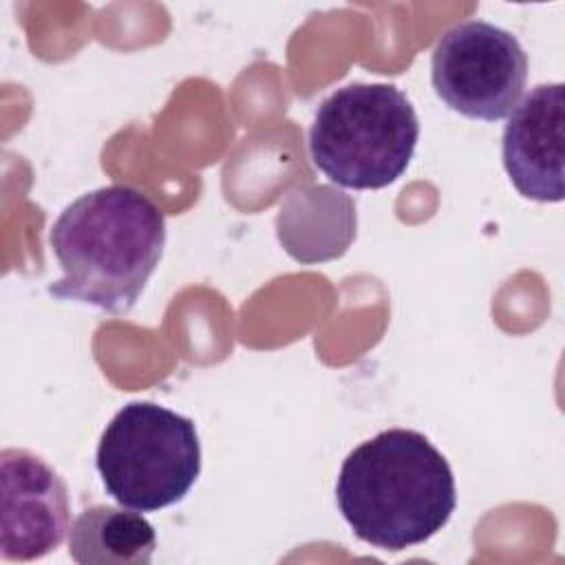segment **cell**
Returning <instances> with one entry per match:
<instances>
[{"instance_id": "obj_6", "label": "cell", "mask_w": 565, "mask_h": 565, "mask_svg": "<svg viewBox=\"0 0 565 565\" xmlns=\"http://www.w3.org/2000/svg\"><path fill=\"white\" fill-rule=\"evenodd\" d=\"M0 552L4 561L51 554L71 530L68 490L62 477L24 448L0 452Z\"/></svg>"}, {"instance_id": "obj_1", "label": "cell", "mask_w": 565, "mask_h": 565, "mask_svg": "<svg viewBox=\"0 0 565 565\" xmlns=\"http://www.w3.org/2000/svg\"><path fill=\"white\" fill-rule=\"evenodd\" d=\"M49 243L64 271L53 298L128 313L161 260L166 218L141 190L115 183L66 205Z\"/></svg>"}, {"instance_id": "obj_8", "label": "cell", "mask_w": 565, "mask_h": 565, "mask_svg": "<svg viewBox=\"0 0 565 565\" xmlns=\"http://www.w3.org/2000/svg\"><path fill=\"white\" fill-rule=\"evenodd\" d=\"M154 547V527L137 510L93 505L68 530V554L79 565H148Z\"/></svg>"}, {"instance_id": "obj_7", "label": "cell", "mask_w": 565, "mask_h": 565, "mask_svg": "<svg viewBox=\"0 0 565 565\" xmlns=\"http://www.w3.org/2000/svg\"><path fill=\"white\" fill-rule=\"evenodd\" d=\"M503 166L519 194L563 201L565 159V86L541 84L514 106L503 130Z\"/></svg>"}, {"instance_id": "obj_2", "label": "cell", "mask_w": 565, "mask_h": 565, "mask_svg": "<svg viewBox=\"0 0 565 565\" xmlns=\"http://www.w3.org/2000/svg\"><path fill=\"white\" fill-rule=\"evenodd\" d=\"M335 501L360 541L399 552L450 521L457 492L446 457L422 433L388 428L347 455Z\"/></svg>"}, {"instance_id": "obj_3", "label": "cell", "mask_w": 565, "mask_h": 565, "mask_svg": "<svg viewBox=\"0 0 565 565\" xmlns=\"http://www.w3.org/2000/svg\"><path fill=\"white\" fill-rule=\"evenodd\" d=\"M417 139L415 108L397 86L347 84L318 106L309 152L338 185L377 190L404 174Z\"/></svg>"}, {"instance_id": "obj_5", "label": "cell", "mask_w": 565, "mask_h": 565, "mask_svg": "<svg viewBox=\"0 0 565 565\" xmlns=\"http://www.w3.org/2000/svg\"><path fill=\"white\" fill-rule=\"evenodd\" d=\"M430 79L435 93L455 113L497 121L510 115L523 95L527 55L510 31L468 20L437 40Z\"/></svg>"}, {"instance_id": "obj_4", "label": "cell", "mask_w": 565, "mask_h": 565, "mask_svg": "<svg viewBox=\"0 0 565 565\" xmlns=\"http://www.w3.org/2000/svg\"><path fill=\"white\" fill-rule=\"evenodd\" d=\"M95 463L119 505L137 512L168 508L201 472L194 422L154 402H130L104 428Z\"/></svg>"}]
</instances>
